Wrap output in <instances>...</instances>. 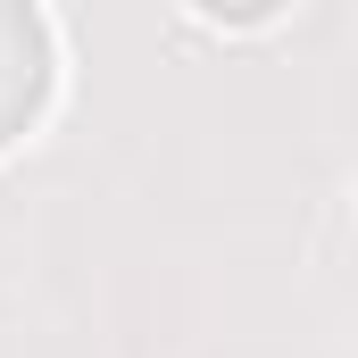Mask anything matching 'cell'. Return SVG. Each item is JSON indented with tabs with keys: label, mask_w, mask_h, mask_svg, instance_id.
Returning a JSON list of instances; mask_svg holds the SVG:
<instances>
[{
	"label": "cell",
	"mask_w": 358,
	"mask_h": 358,
	"mask_svg": "<svg viewBox=\"0 0 358 358\" xmlns=\"http://www.w3.org/2000/svg\"><path fill=\"white\" fill-rule=\"evenodd\" d=\"M200 8H208L217 25H267V17L283 8V0H200Z\"/></svg>",
	"instance_id": "obj_2"
},
{
	"label": "cell",
	"mask_w": 358,
	"mask_h": 358,
	"mask_svg": "<svg viewBox=\"0 0 358 358\" xmlns=\"http://www.w3.org/2000/svg\"><path fill=\"white\" fill-rule=\"evenodd\" d=\"M50 67H59V50H50L42 8H34V0H0V142H17V134L42 117Z\"/></svg>",
	"instance_id": "obj_1"
}]
</instances>
